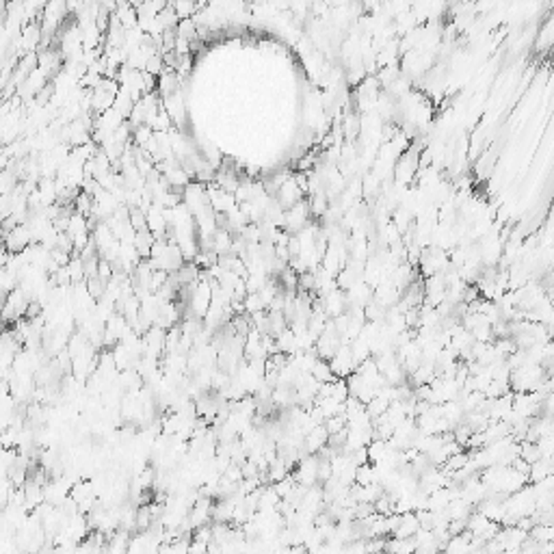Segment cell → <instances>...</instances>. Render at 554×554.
Here are the masks:
<instances>
[{"mask_svg":"<svg viewBox=\"0 0 554 554\" xmlns=\"http://www.w3.org/2000/svg\"><path fill=\"white\" fill-rule=\"evenodd\" d=\"M319 465H321V457L319 455H307L305 459H301L299 465L293 470L295 483L303 485V487L319 485Z\"/></svg>","mask_w":554,"mask_h":554,"instance_id":"obj_1","label":"cell"},{"mask_svg":"<svg viewBox=\"0 0 554 554\" xmlns=\"http://www.w3.org/2000/svg\"><path fill=\"white\" fill-rule=\"evenodd\" d=\"M303 195H305V193L299 189V184H297V180H295V175H293V178L288 180V182L279 189V193H277L275 199H277L279 206H282L284 210H291V208H295V206L301 202V199H305Z\"/></svg>","mask_w":554,"mask_h":554,"instance_id":"obj_2","label":"cell"},{"mask_svg":"<svg viewBox=\"0 0 554 554\" xmlns=\"http://www.w3.org/2000/svg\"><path fill=\"white\" fill-rule=\"evenodd\" d=\"M418 530H420V522H418L416 511H411V513L401 516V524H398V528L394 530L392 537H396V539H409V537H416Z\"/></svg>","mask_w":554,"mask_h":554,"instance_id":"obj_3","label":"cell"},{"mask_svg":"<svg viewBox=\"0 0 554 554\" xmlns=\"http://www.w3.org/2000/svg\"><path fill=\"white\" fill-rule=\"evenodd\" d=\"M130 539H132L130 533H126V530H117V533H113L106 539L104 554H128Z\"/></svg>","mask_w":554,"mask_h":554,"instance_id":"obj_4","label":"cell"},{"mask_svg":"<svg viewBox=\"0 0 554 554\" xmlns=\"http://www.w3.org/2000/svg\"><path fill=\"white\" fill-rule=\"evenodd\" d=\"M312 377L319 381V384H331V381H336V374L334 370H331L329 362L327 360H316L314 368H312Z\"/></svg>","mask_w":554,"mask_h":554,"instance_id":"obj_5","label":"cell"},{"mask_svg":"<svg viewBox=\"0 0 554 554\" xmlns=\"http://www.w3.org/2000/svg\"><path fill=\"white\" fill-rule=\"evenodd\" d=\"M295 487H297V483H295V479H293V474H291L288 479H284V481L275 483V485H273V490H275V492H277V496L284 500V498H288V496H291V494L295 492Z\"/></svg>","mask_w":554,"mask_h":554,"instance_id":"obj_6","label":"cell"}]
</instances>
